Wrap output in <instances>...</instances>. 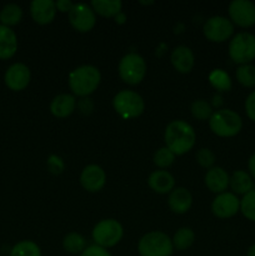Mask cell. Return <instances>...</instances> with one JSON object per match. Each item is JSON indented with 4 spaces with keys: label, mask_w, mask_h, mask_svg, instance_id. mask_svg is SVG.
Returning a JSON list of instances; mask_svg holds the SVG:
<instances>
[{
    "label": "cell",
    "mask_w": 255,
    "mask_h": 256,
    "mask_svg": "<svg viewBox=\"0 0 255 256\" xmlns=\"http://www.w3.org/2000/svg\"><path fill=\"white\" fill-rule=\"evenodd\" d=\"M229 56L235 64H250L255 59V35L248 32L234 35L229 42Z\"/></svg>",
    "instance_id": "cell-7"
},
{
    "label": "cell",
    "mask_w": 255,
    "mask_h": 256,
    "mask_svg": "<svg viewBox=\"0 0 255 256\" xmlns=\"http://www.w3.org/2000/svg\"><path fill=\"white\" fill-rule=\"evenodd\" d=\"M138 252L140 256H172L174 246L165 232H150L138 242Z\"/></svg>",
    "instance_id": "cell-4"
},
{
    "label": "cell",
    "mask_w": 255,
    "mask_h": 256,
    "mask_svg": "<svg viewBox=\"0 0 255 256\" xmlns=\"http://www.w3.org/2000/svg\"><path fill=\"white\" fill-rule=\"evenodd\" d=\"M229 186L232 188V194L244 196L245 194L254 190V182H252V178L250 176L249 172H244V170H236L230 176Z\"/></svg>",
    "instance_id": "cell-22"
},
{
    "label": "cell",
    "mask_w": 255,
    "mask_h": 256,
    "mask_svg": "<svg viewBox=\"0 0 255 256\" xmlns=\"http://www.w3.org/2000/svg\"><path fill=\"white\" fill-rule=\"evenodd\" d=\"M248 169H249L250 176L255 180V152L250 156L249 162H248Z\"/></svg>",
    "instance_id": "cell-39"
},
{
    "label": "cell",
    "mask_w": 255,
    "mask_h": 256,
    "mask_svg": "<svg viewBox=\"0 0 255 256\" xmlns=\"http://www.w3.org/2000/svg\"><path fill=\"white\" fill-rule=\"evenodd\" d=\"M195 158H196L198 164H199L202 168H205V169L208 170L212 169L215 164L214 152H212L210 149H206V148H202V149L196 152Z\"/></svg>",
    "instance_id": "cell-33"
},
{
    "label": "cell",
    "mask_w": 255,
    "mask_h": 256,
    "mask_svg": "<svg viewBox=\"0 0 255 256\" xmlns=\"http://www.w3.org/2000/svg\"><path fill=\"white\" fill-rule=\"evenodd\" d=\"M79 256H112L108 249H104L98 245H89Z\"/></svg>",
    "instance_id": "cell-35"
},
{
    "label": "cell",
    "mask_w": 255,
    "mask_h": 256,
    "mask_svg": "<svg viewBox=\"0 0 255 256\" xmlns=\"http://www.w3.org/2000/svg\"><path fill=\"white\" fill-rule=\"evenodd\" d=\"M240 210V200L232 192H222L212 202V212L219 219H229Z\"/></svg>",
    "instance_id": "cell-13"
},
{
    "label": "cell",
    "mask_w": 255,
    "mask_h": 256,
    "mask_svg": "<svg viewBox=\"0 0 255 256\" xmlns=\"http://www.w3.org/2000/svg\"><path fill=\"white\" fill-rule=\"evenodd\" d=\"M76 104V98L72 94H59L50 102V112L55 118L64 119L74 112Z\"/></svg>",
    "instance_id": "cell-20"
},
{
    "label": "cell",
    "mask_w": 255,
    "mask_h": 256,
    "mask_svg": "<svg viewBox=\"0 0 255 256\" xmlns=\"http://www.w3.org/2000/svg\"><path fill=\"white\" fill-rule=\"evenodd\" d=\"M195 240V234L190 228H180L174 234V238L172 239V246L175 250L184 252L189 249Z\"/></svg>",
    "instance_id": "cell-27"
},
{
    "label": "cell",
    "mask_w": 255,
    "mask_h": 256,
    "mask_svg": "<svg viewBox=\"0 0 255 256\" xmlns=\"http://www.w3.org/2000/svg\"><path fill=\"white\" fill-rule=\"evenodd\" d=\"M55 5H56L58 12H68L69 14L70 10L74 6V2H72L70 0H58V2H55Z\"/></svg>",
    "instance_id": "cell-38"
},
{
    "label": "cell",
    "mask_w": 255,
    "mask_h": 256,
    "mask_svg": "<svg viewBox=\"0 0 255 256\" xmlns=\"http://www.w3.org/2000/svg\"><path fill=\"white\" fill-rule=\"evenodd\" d=\"M124 235L122 224L115 219H105L98 222L92 232L95 245L104 249L115 246L120 242Z\"/></svg>",
    "instance_id": "cell-8"
},
{
    "label": "cell",
    "mask_w": 255,
    "mask_h": 256,
    "mask_svg": "<svg viewBox=\"0 0 255 256\" xmlns=\"http://www.w3.org/2000/svg\"><path fill=\"white\" fill-rule=\"evenodd\" d=\"M10 256H42V250L36 242L32 240H22L12 248Z\"/></svg>",
    "instance_id": "cell-28"
},
{
    "label": "cell",
    "mask_w": 255,
    "mask_h": 256,
    "mask_svg": "<svg viewBox=\"0 0 255 256\" xmlns=\"http://www.w3.org/2000/svg\"><path fill=\"white\" fill-rule=\"evenodd\" d=\"M76 106L82 114L89 115L92 114V110H94V102H92V100L90 99V98H82V99L78 102Z\"/></svg>",
    "instance_id": "cell-37"
},
{
    "label": "cell",
    "mask_w": 255,
    "mask_h": 256,
    "mask_svg": "<svg viewBox=\"0 0 255 256\" xmlns=\"http://www.w3.org/2000/svg\"><path fill=\"white\" fill-rule=\"evenodd\" d=\"M48 166H49L50 172H54V174H60V172L64 170V162L60 156L58 155H52L48 159Z\"/></svg>",
    "instance_id": "cell-34"
},
{
    "label": "cell",
    "mask_w": 255,
    "mask_h": 256,
    "mask_svg": "<svg viewBox=\"0 0 255 256\" xmlns=\"http://www.w3.org/2000/svg\"><path fill=\"white\" fill-rule=\"evenodd\" d=\"M112 106L122 119H135L144 112L145 102L136 92L120 90L112 99Z\"/></svg>",
    "instance_id": "cell-6"
},
{
    "label": "cell",
    "mask_w": 255,
    "mask_h": 256,
    "mask_svg": "<svg viewBox=\"0 0 255 256\" xmlns=\"http://www.w3.org/2000/svg\"><path fill=\"white\" fill-rule=\"evenodd\" d=\"M168 205L175 214H185L192 205V196L185 188H174L168 198Z\"/></svg>",
    "instance_id": "cell-18"
},
{
    "label": "cell",
    "mask_w": 255,
    "mask_h": 256,
    "mask_svg": "<svg viewBox=\"0 0 255 256\" xmlns=\"http://www.w3.org/2000/svg\"><path fill=\"white\" fill-rule=\"evenodd\" d=\"M229 19L240 28L255 25V4L249 0H234L229 4Z\"/></svg>",
    "instance_id": "cell-11"
},
{
    "label": "cell",
    "mask_w": 255,
    "mask_h": 256,
    "mask_svg": "<svg viewBox=\"0 0 255 256\" xmlns=\"http://www.w3.org/2000/svg\"><path fill=\"white\" fill-rule=\"evenodd\" d=\"M190 110H192V115L196 120H200V122H205V120H209L212 115V106L210 102H208L206 100L204 99H198L194 100L190 106Z\"/></svg>",
    "instance_id": "cell-29"
},
{
    "label": "cell",
    "mask_w": 255,
    "mask_h": 256,
    "mask_svg": "<svg viewBox=\"0 0 255 256\" xmlns=\"http://www.w3.org/2000/svg\"><path fill=\"white\" fill-rule=\"evenodd\" d=\"M209 128L220 138H232L240 132L242 128V116L232 109H218L209 119Z\"/></svg>",
    "instance_id": "cell-3"
},
{
    "label": "cell",
    "mask_w": 255,
    "mask_h": 256,
    "mask_svg": "<svg viewBox=\"0 0 255 256\" xmlns=\"http://www.w3.org/2000/svg\"><path fill=\"white\" fill-rule=\"evenodd\" d=\"M246 256H255V244H252V246H250L249 249H248Z\"/></svg>",
    "instance_id": "cell-42"
},
{
    "label": "cell",
    "mask_w": 255,
    "mask_h": 256,
    "mask_svg": "<svg viewBox=\"0 0 255 256\" xmlns=\"http://www.w3.org/2000/svg\"><path fill=\"white\" fill-rule=\"evenodd\" d=\"M18 50V38L14 30L0 24V60H8Z\"/></svg>",
    "instance_id": "cell-21"
},
{
    "label": "cell",
    "mask_w": 255,
    "mask_h": 256,
    "mask_svg": "<svg viewBox=\"0 0 255 256\" xmlns=\"http://www.w3.org/2000/svg\"><path fill=\"white\" fill-rule=\"evenodd\" d=\"M165 146L172 150L175 156L186 154L194 148L196 142L195 130L184 120H172L165 128Z\"/></svg>",
    "instance_id": "cell-1"
},
{
    "label": "cell",
    "mask_w": 255,
    "mask_h": 256,
    "mask_svg": "<svg viewBox=\"0 0 255 256\" xmlns=\"http://www.w3.org/2000/svg\"><path fill=\"white\" fill-rule=\"evenodd\" d=\"M209 82L219 92H229L232 86L230 75L222 69H214L209 74Z\"/></svg>",
    "instance_id": "cell-26"
},
{
    "label": "cell",
    "mask_w": 255,
    "mask_h": 256,
    "mask_svg": "<svg viewBox=\"0 0 255 256\" xmlns=\"http://www.w3.org/2000/svg\"><path fill=\"white\" fill-rule=\"evenodd\" d=\"M175 158L176 156H175V154L172 150L168 149L166 146H162L155 152L154 164L158 168H160V169H166V168H169L174 162Z\"/></svg>",
    "instance_id": "cell-32"
},
{
    "label": "cell",
    "mask_w": 255,
    "mask_h": 256,
    "mask_svg": "<svg viewBox=\"0 0 255 256\" xmlns=\"http://www.w3.org/2000/svg\"><path fill=\"white\" fill-rule=\"evenodd\" d=\"M115 22H118V24H124L125 20H126V16H125L124 12H119V14L116 15V16L114 18Z\"/></svg>",
    "instance_id": "cell-41"
},
{
    "label": "cell",
    "mask_w": 255,
    "mask_h": 256,
    "mask_svg": "<svg viewBox=\"0 0 255 256\" xmlns=\"http://www.w3.org/2000/svg\"><path fill=\"white\" fill-rule=\"evenodd\" d=\"M202 32L208 40L212 42H224L234 34V24L228 18L215 15L204 22Z\"/></svg>",
    "instance_id": "cell-9"
},
{
    "label": "cell",
    "mask_w": 255,
    "mask_h": 256,
    "mask_svg": "<svg viewBox=\"0 0 255 256\" xmlns=\"http://www.w3.org/2000/svg\"><path fill=\"white\" fill-rule=\"evenodd\" d=\"M30 79H32L30 69L22 62H15L10 65L4 75L5 85L12 92H22L26 89Z\"/></svg>",
    "instance_id": "cell-12"
},
{
    "label": "cell",
    "mask_w": 255,
    "mask_h": 256,
    "mask_svg": "<svg viewBox=\"0 0 255 256\" xmlns=\"http://www.w3.org/2000/svg\"><path fill=\"white\" fill-rule=\"evenodd\" d=\"M62 248L69 254L79 256L88 248L86 239L82 234L78 232H70L62 240Z\"/></svg>",
    "instance_id": "cell-25"
},
{
    "label": "cell",
    "mask_w": 255,
    "mask_h": 256,
    "mask_svg": "<svg viewBox=\"0 0 255 256\" xmlns=\"http://www.w3.org/2000/svg\"><path fill=\"white\" fill-rule=\"evenodd\" d=\"M22 19V9L18 4L10 2L2 6L0 10V22L5 26H14L18 25Z\"/></svg>",
    "instance_id": "cell-24"
},
{
    "label": "cell",
    "mask_w": 255,
    "mask_h": 256,
    "mask_svg": "<svg viewBox=\"0 0 255 256\" xmlns=\"http://www.w3.org/2000/svg\"><path fill=\"white\" fill-rule=\"evenodd\" d=\"M245 112L250 120L255 122V90L250 92L245 100Z\"/></svg>",
    "instance_id": "cell-36"
},
{
    "label": "cell",
    "mask_w": 255,
    "mask_h": 256,
    "mask_svg": "<svg viewBox=\"0 0 255 256\" xmlns=\"http://www.w3.org/2000/svg\"><path fill=\"white\" fill-rule=\"evenodd\" d=\"M236 79L242 86L254 88L255 86V66L252 64L239 65L236 69Z\"/></svg>",
    "instance_id": "cell-30"
},
{
    "label": "cell",
    "mask_w": 255,
    "mask_h": 256,
    "mask_svg": "<svg viewBox=\"0 0 255 256\" xmlns=\"http://www.w3.org/2000/svg\"><path fill=\"white\" fill-rule=\"evenodd\" d=\"M222 104V95H220V94L214 95V96H212V105H214L215 108H219Z\"/></svg>",
    "instance_id": "cell-40"
},
{
    "label": "cell",
    "mask_w": 255,
    "mask_h": 256,
    "mask_svg": "<svg viewBox=\"0 0 255 256\" xmlns=\"http://www.w3.org/2000/svg\"><path fill=\"white\" fill-rule=\"evenodd\" d=\"M119 76L125 84L138 85L144 80L146 74V62L142 55L129 52L124 55L118 65Z\"/></svg>",
    "instance_id": "cell-5"
},
{
    "label": "cell",
    "mask_w": 255,
    "mask_h": 256,
    "mask_svg": "<svg viewBox=\"0 0 255 256\" xmlns=\"http://www.w3.org/2000/svg\"><path fill=\"white\" fill-rule=\"evenodd\" d=\"M204 182L210 192H215V194H222V192H225V190L229 186L230 176L226 170H224L222 168L212 166L205 174Z\"/></svg>",
    "instance_id": "cell-17"
},
{
    "label": "cell",
    "mask_w": 255,
    "mask_h": 256,
    "mask_svg": "<svg viewBox=\"0 0 255 256\" xmlns=\"http://www.w3.org/2000/svg\"><path fill=\"white\" fill-rule=\"evenodd\" d=\"M170 62L176 72H182V74H188L194 68L195 58L190 48L185 46V45H179L172 52Z\"/></svg>",
    "instance_id": "cell-16"
},
{
    "label": "cell",
    "mask_w": 255,
    "mask_h": 256,
    "mask_svg": "<svg viewBox=\"0 0 255 256\" xmlns=\"http://www.w3.org/2000/svg\"><path fill=\"white\" fill-rule=\"evenodd\" d=\"M240 212L250 222H255V190L245 194L240 200Z\"/></svg>",
    "instance_id": "cell-31"
},
{
    "label": "cell",
    "mask_w": 255,
    "mask_h": 256,
    "mask_svg": "<svg viewBox=\"0 0 255 256\" xmlns=\"http://www.w3.org/2000/svg\"><path fill=\"white\" fill-rule=\"evenodd\" d=\"M70 25L79 32H89L96 24V16L90 4H74L69 12Z\"/></svg>",
    "instance_id": "cell-10"
},
{
    "label": "cell",
    "mask_w": 255,
    "mask_h": 256,
    "mask_svg": "<svg viewBox=\"0 0 255 256\" xmlns=\"http://www.w3.org/2000/svg\"><path fill=\"white\" fill-rule=\"evenodd\" d=\"M148 185L158 194H170L175 188V179L166 170H155L148 178Z\"/></svg>",
    "instance_id": "cell-19"
},
{
    "label": "cell",
    "mask_w": 255,
    "mask_h": 256,
    "mask_svg": "<svg viewBox=\"0 0 255 256\" xmlns=\"http://www.w3.org/2000/svg\"><path fill=\"white\" fill-rule=\"evenodd\" d=\"M102 82L100 70L94 65H82L72 70L68 78V84L74 96L89 98Z\"/></svg>",
    "instance_id": "cell-2"
},
{
    "label": "cell",
    "mask_w": 255,
    "mask_h": 256,
    "mask_svg": "<svg viewBox=\"0 0 255 256\" xmlns=\"http://www.w3.org/2000/svg\"><path fill=\"white\" fill-rule=\"evenodd\" d=\"M140 4H142V5H150V4H154V2H140Z\"/></svg>",
    "instance_id": "cell-43"
},
{
    "label": "cell",
    "mask_w": 255,
    "mask_h": 256,
    "mask_svg": "<svg viewBox=\"0 0 255 256\" xmlns=\"http://www.w3.org/2000/svg\"><path fill=\"white\" fill-rule=\"evenodd\" d=\"M90 6L92 8L95 14L104 18H115L122 12V2L120 0H94Z\"/></svg>",
    "instance_id": "cell-23"
},
{
    "label": "cell",
    "mask_w": 255,
    "mask_h": 256,
    "mask_svg": "<svg viewBox=\"0 0 255 256\" xmlns=\"http://www.w3.org/2000/svg\"><path fill=\"white\" fill-rule=\"evenodd\" d=\"M56 5L52 0H34L30 4V15L39 25H48L55 19Z\"/></svg>",
    "instance_id": "cell-15"
},
{
    "label": "cell",
    "mask_w": 255,
    "mask_h": 256,
    "mask_svg": "<svg viewBox=\"0 0 255 256\" xmlns=\"http://www.w3.org/2000/svg\"><path fill=\"white\" fill-rule=\"evenodd\" d=\"M106 174L104 169L96 164H90L82 169L80 174V184L86 192H98L105 186Z\"/></svg>",
    "instance_id": "cell-14"
}]
</instances>
